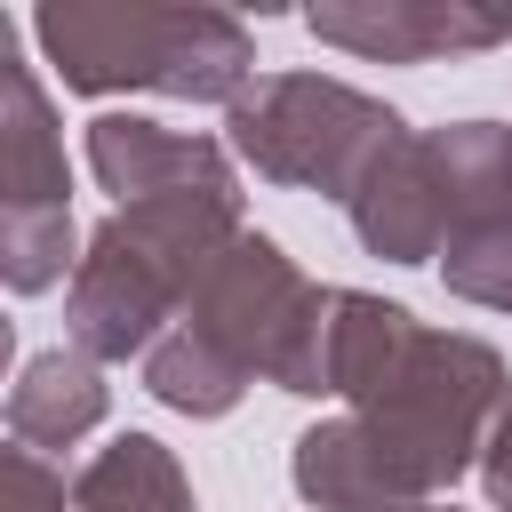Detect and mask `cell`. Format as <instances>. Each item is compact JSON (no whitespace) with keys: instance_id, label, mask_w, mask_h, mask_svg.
<instances>
[{"instance_id":"6da1fadb","label":"cell","mask_w":512,"mask_h":512,"mask_svg":"<svg viewBox=\"0 0 512 512\" xmlns=\"http://www.w3.org/2000/svg\"><path fill=\"white\" fill-rule=\"evenodd\" d=\"M240 192H208V200H144V208H112L88 248L80 272L64 288V336L88 360H144L192 304L200 272L224 256V240H240Z\"/></svg>"},{"instance_id":"7a4b0ae2","label":"cell","mask_w":512,"mask_h":512,"mask_svg":"<svg viewBox=\"0 0 512 512\" xmlns=\"http://www.w3.org/2000/svg\"><path fill=\"white\" fill-rule=\"evenodd\" d=\"M40 56L72 96L152 88L176 104H240L256 72V40L232 8H160V0H48L32 8Z\"/></svg>"},{"instance_id":"3957f363","label":"cell","mask_w":512,"mask_h":512,"mask_svg":"<svg viewBox=\"0 0 512 512\" xmlns=\"http://www.w3.org/2000/svg\"><path fill=\"white\" fill-rule=\"evenodd\" d=\"M232 152L288 192H320V200H352V184L368 176V160L408 136V120L392 104H376L352 80L328 72H264L248 80V96L224 112Z\"/></svg>"},{"instance_id":"277c9868","label":"cell","mask_w":512,"mask_h":512,"mask_svg":"<svg viewBox=\"0 0 512 512\" xmlns=\"http://www.w3.org/2000/svg\"><path fill=\"white\" fill-rule=\"evenodd\" d=\"M184 328H200L208 344H224L248 376L328 400L320 392V336H328V288L296 272V256L272 232H240L224 240V256L200 272Z\"/></svg>"},{"instance_id":"5b68a950","label":"cell","mask_w":512,"mask_h":512,"mask_svg":"<svg viewBox=\"0 0 512 512\" xmlns=\"http://www.w3.org/2000/svg\"><path fill=\"white\" fill-rule=\"evenodd\" d=\"M304 32L360 64H440L512 40L504 0H312Z\"/></svg>"},{"instance_id":"8992f818","label":"cell","mask_w":512,"mask_h":512,"mask_svg":"<svg viewBox=\"0 0 512 512\" xmlns=\"http://www.w3.org/2000/svg\"><path fill=\"white\" fill-rule=\"evenodd\" d=\"M344 216H352V240H360L368 256H384V264H440V248H448V232H456V200H448V184H440L432 136H424V128L392 136V144L368 160V176L352 184Z\"/></svg>"},{"instance_id":"52a82bcc","label":"cell","mask_w":512,"mask_h":512,"mask_svg":"<svg viewBox=\"0 0 512 512\" xmlns=\"http://www.w3.org/2000/svg\"><path fill=\"white\" fill-rule=\"evenodd\" d=\"M88 168L112 192V208H144V200H208V192H240L232 152L216 136H184L160 128L144 112H96L88 120Z\"/></svg>"},{"instance_id":"ba28073f","label":"cell","mask_w":512,"mask_h":512,"mask_svg":"<svg viewBox=\"0 0 512 512\" xmlns=\"http://www.w3.org/2000/svg\"><path fill=\"white\" fill-rule=\"evenodd\" d=\"M0 224H72L64 128L48 112V88L16 56L8 24H0Z\"/></svg>"},{"instance_id":"9c48e42d","label":"cell","mask_w":512,"mask_h":512,"mask_svg":"<svg viewBox=\"0 0 512 512\" xmlns=\"http://www.w3.org/2000/svg\"><path fill=\"white\" fill-rule=\"evenodd\" d=\"M288 480L312 512H416L432 504L408 464L344 408V416H320L312 432H296V456H288Z\"/></svg>"},{"instance_id":"30bf717a","label":"cell","mask_w":512,"mask_h":512,"mask_svg":"<svg viewBox=\"0 0 512 512\" xmlns=\"http://www.w3.org/2000/svg\"><path fill=\"white\" fill-rule=\"evenodd\" d=\"M112 408V384H104V360H88L80 344H56V352H32L8 384V432L16 448H72L104 424Z\"/></svg>"},{"instance_id":"8fae6325","label":"cell","mask_w":512,"mask_h":512,"mask_svg":"<svg viewBox=\"0 0 512 512\" xmlns=\"http://www.w3.org/2000/svg\"><path fill=\"white\" fill-rule=\"evenodd\" d=\"M72 512H200V504H192V480L168 440L120 432L112 448H96L72 472Z\"/></svg>"},{"instance_id":"7c38bea8","label":"cell","mask_w":512,"mask_h":512,"mask_svg":"<svg viewBox=\"0 0 512 512\" xmlns=\"http://www.w3.org/2000/svg\"><path fill=\"white\" fill-rule=\"evenodd\" d=\"M248 384H256V376H248L224 344H208L200 328H184V320L144 352V392H152L160 408H176V416H224V408H240Z\"/></svg>"},{"instance_id":"4fadbf2b","label":"cell","mask_w":512,"mask_h":512,"mask_svg":"<svg viewBox=\"0 0 512 512\" xmlns=\"http://www.w3.org/2000/svg\"><path fill=\"white\" fill-rule=\"evenodd\" d=\"M424 136H432L440 184L456 200V224L512 216V120H448V128H424Z\"/></svg>"},{"instance_id":"5bb4252c","label":"cell","mask_w":512,"mask_h":512,"mask_svg":"<svg viewBox=\"0 0 512 512\" xmlns=\"http://www.w3.org/2000/svg\"><path fill=\"white\" fill-rule=\"evenodd\" d=\"M440 280H448V296H464L480 312H512V216L456 224L440 248Z\"/></svg>"},{"instance_id":"9a60e30c","label":"cell","mask_w":512,"mask_h":512,"mask_svg":"<svg viewBox=\"0 0 512 512\" xmlns=\"http://www.w3.org/2000/svg\"><path fill=\"white\" fill-rule=\"evenodd\" d=\"M8 512H72V488L40 464V448H8Z\"/></svg>"},{"instance_id":"2e32d148","label":"cell","mask_w":512,"mask_h":512,"mask_svg":"<svg viewBox=\"0 0 512 512\" xmlns=\"http://www.w3.org/2000/svg\"><path fill=\"white\" fill-rule=\"evenodd\" d=\"M480 488H488V512H512V400H504V416L480 448Z\"/></svg>"},{"instance_id":"e0dca14e","label":"cell","mask_w":512,"mask_h":512,"mask_svg":"<svg viewBox=\"0 0 512 512\" xmlns=\"http://www.w3.org/2000/svg\"><path fill=\"white\" fill-rule=\"evenodd\" d=\"M416 512H456V504H416Z\"/></svg>"}]
</instances>
